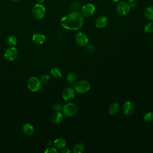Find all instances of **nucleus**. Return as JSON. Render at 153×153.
Returning <instances> with one entry per match:
<instances>
[{
  "label": "nucleus",
  "instance_id": "obj_25",
  "mask_svg": "<svg viewBox=\"0 0 153 153\" xmlns=\"http://www.w3.org/2000/svg\"><path fill=\"white\" fill-rule=\"evenodd\" d=\"M40 81L42 82V84H47L50 81V76L49 75L47 74H44L41 76Z\"/></svg>",
  "mask_w": 153,
  "mask_h": 153
},
{
  "label": "nucleus",
  "instance_id": "obj_34",
  "mask_svg": "<svg viewBox=\"0 0 153 153\" xmlns=\"http://www.w3.org/2000/svg\"><path fill=\"white\" fill-rule=\"evenodd\" d=\"M10 1H11L12 2H17V1H19L20 0H10Z\"/></svg>",
  "mask_w": 153,
  "mask_h": 153
},
{
  "label": "nucleus",
  "instance_id": "obj_1",
  "mask_svg": "<svg viewBox=\"0 0 153 153\" xmlns=\"http://www.w3.org/2000/svg\"><path fill=\"white\" fill-rule=\"evenodd\" d=\"M84 22V17L81 13L72 11L61 19L60 25L67 30H77L82 27Z\"/></svg>",
  "mask_w": 153,
  "mask_h": 153
},
{
  "label": "nucleus",
  "instance_id": "obj_17",
  "mask_svg": "<svg viewBox=\"0 0 153 153\" xmlns=\"http://www.w3.org/2000/svg\"><path fill=\"white\" fill-rule=\"evenodd\" d=\"M53 145L56 148L62 149L63 148L65 147L66 141L63 138H57L54 141Z\"/></svg>",
  "mask_w": 153,
  "mask_h": 153
},
{
  "label": "nucleus",
  "instance_id": "obj_8",
  "mask_svg": "<svg viewBox=\"0 0 153 153\" xmlns=\"http://www.w3.org/2000/svg\"><path fill=\"white\" fill-rule=\"evenodd\" d=\"M19 55L18 50L14 47H10L7 48L4 53V58L8 61H13L17 59Z\"/></svg>",
  "mask_w": 153,
  "mask_h": 153
},
{
  "label": "nucleus",
  "instance_id": "obj_12",
  "mask_svg": "<svg viewBox=\"0 0 153 153\" xmlns=\"http://www.w3.org/2000/svg\"><path fill=\"white\" fill-rule=\"evenodd\" d=\"M46 40V38L44 35L41 33H36L32 36L33 42L37 45L43 44Z\"/></svg>",
  "mask_w": 153,
  "mask_h": 153
},
{
  "label": "nucleus",
  "instance_id": "obj_29",
  "mask_svg": "<svg viewBox=\"0 0 153 153\" xmlns=\"http://www.w3.org/2000/svg\"><path fill=\"white\" fill-rule=\"evenodd\" d=\"M61 152L62 153H70L71 151H70V149L69 148L64 147V148H62V150L61 151Z\"/></svg>",
  "mask_w": 153,
  "mask_h": 153
},
{
  "label": "nucleus",
  "instance_id": "obj_32",
  "mask_svg": "<svg viewBox=\"0 0 153 153\" xmlns=\"http://www.w3.org/2000/svg\"><path fill=\"white\" fill-rule=\"evenodd\" d=\"M112 2H118L120 0H111Z\"/></svg>",
  "mask_w": 153,
  "mask_h": 153
},
{
  "label": "nucleus",
  "instance_id": "obj_11",
  "mask_svg": "<svg viewBox=\"0 0 153 153\" xmlns=\"http://www.w3.org/2000/svg\"><path fill=\"white\" fill-rule=\"evenodd\" d=\"M108 22V19L105 16H100L95 20V26L99 29L105 27Z\"/></svg>",
  "mask_w": 153,
  "mask_h": 153
},
{
  "label": "nucleus",
  "instance_id": "obj_3",
  "mask_svg": "<svg viewBox=\"0 0 153 153\" xmlns=\"http://www.w3.org/2000/svg\"><path fill=\"white\" fill-rule=\"evenodd\" d=\"M131 8V6L129 2L122 1L118 2L116 7L117 13L121 17L126 16L130 11Z\"/></svg>",
  "mask_w": 153,
  "mask_h": 153
},
{
  "label": "nucleus",
  "instance_id": "obj_15",
  "mask_svg": "<svg viewBox=\"0 0 153 153\" xmlns=\"http://www.w3.org/2000/svg\"><path fill=\"white\" fill-rule=\"evenodd\" d=\"M23 133L27 136H31L34 132V128L33 126L29 123H25L22 127Z\"/></svg>",
  "mask_w": 153,
  "mask_h": 153
},
{
  "label": "nucleus",
  "instance_id": "obj_18",
  "mask_svg": "<svg viewBox=\"0 0 153 153\" xmlns=\"http://www.w3.org/2000/svg\"><path fill=\"white\" fill-rule=\"evenodd\" d=\"M119 110H120V105L117 103H112L108 108V112L111 115H115L117 114Z\"/></svg>",
  "mask_w": 153,
  "mask_h": 153
},
{
  "label": "nucleus",
  "instance_id": "obj_9",
  "mask_svg": "<svg viewBox=\"0 0 153 153\" xmlns=\"http://www.w3.org/2000/svg\"><path fill=\"white\" fill-rule=\"evenodd\" d=\"M75 40L76 43L81 47L86 46L88 43V38L87 36L82 32L77 33L75 35Z\"/></svg>",
  "mask_w": 153,
  "mask_h": 153
},
{
  "label": "nucleus",
  "instance_id": "obj_23",
  "mask_svg": "<svg viewBox=\"0 0 153 153\" xmlns=\"http://www.w3.org/2000/svg\"><path fill=\"white\" fill-rule=\"evenodd\" d=\"M144 31L147 33H153V22H149L144 27Z\"/></svg>",
  "mask_w": 153,
  "mask_h": 153
},
{
  "label": "nucleus",
  "instance_id": "obj_4",
  "mask_svg": "<svg viewBox=\"0 0 153 153\" xmlns=\"http://www.w3.org/2000/svg\"><path fill=\"white\" fill-rule=\"evenodd\" d=\"M27 86L30 91L37 92L42 88V82L36 77L32 76L27 80Z\"/></svg>",
  "mask_w": 153,
  "mask_h": 153
},
{
  "label": "nucleus",
  "instance_id": "obj_31",
  "mask_svg": "<svg viewBox=\"0 0 153 153\" xmlns=\"http://www.w3.org/2000/svg\"><path fill=\"white\" fill-rule=\"evenodd\" d=\"M36 1H37V2H38L39 3H41H41H42V2H44V0H36Z\"/></svg>",
  "mask_w": 153,
  "mask_h": 153
},
{
  "label": "nucleus",
  "instance_id": "obj_2",
  "mask_svg": "<svg viewBox=\"0 0 153 153\" xmlns=\"http://www.w3.org/2000/svg\"><path fill=\"white\" fill-rule=\"evenodd\" d=\"M90 89V82L85 79L76 81L75 84V91L79 94H85Z\"/></svg>",
  "mask_w": 153,
  "mask_h": 153
},
{
  "label": "nucleus",
  "instance_id": "obj_19",
  "mask_svg": "<svg viewBox=\"0 0 153 153\" xmlns=\"http://www.w3.org/2000/svg\"><path fill=\"white\" fill-rule=\"evenodd\" d=\"M66 79L69 84H74L77 81V76L75 73L71 72L68 74L66 76Z\"/></svg>",
  "mask_w": 153,
  "mask_h": 153
},
{
  "label": "nucleus",
  "instance_id": "obj_33",
  "mask_svg": "<svg viewBox=\"0 0 153 153\" xmlns=\"http://www.w3.org/2000/svg\"><path fill=\"white\" fill-rule=\"evenodd\" d=\"M128 2H134L135 1V0H127Z\"/></svg>",
  "mask_w": 153,
  "mask_h": 153
},
{
  "label": "nucleus",
  "instance_id": "obj_30",
  "mask_svg": "<svg viewBox=\"0 0 153 153\" xmlns=\"http://www.w3.org/2000/svg\"><path fill=\"white\" fill-rule=\"evenodd\" d=\"M53 144V142H51V141H50V140H48V141L47 142V145H48V146H51Z\"/></svg>",
  "mask_w": 153,
  "mask_h": 153
},
{
  "label": "nucleus",
  "instance_id": "obj_10",
  "mask_svg": "<svg viewBox=\"0 0 153 153\" xmlns=\"http://www.w3.org/2000/svg\"><path fill=\"white\" fill-rule=\"evenodd\" d=\"M75 96V90L72 87H66L63 91L62 97L65 101H69L72 100L74 98Z\"/></svg>",
  "mask_w": 153,
  "mask_h": 153
},
{
  "label": "nucleus",
  "instance_id": "obj_28",
  "mask_svg": "<svg viewBox=\"0 0 153 153\" xmlns=\"http://www.w3.org/2000/svg\"><path fill=\"white\" fill-rule=\"evenodd\" d=\"M86 50L89 53H93L95 50V47L94 45L88 43V44L86 45Z\"/></svg>",
  "mask_w": 153,
  "mask_h": 153
},
{
  "label": "nucleus",
  "instance_id": "obj_6",
  "mask_svg": "<svg viewBox=\"0 0 153 153\" xmlns=\"http://www.w3.org/2000/svg\"><path fill=\"white\" fill-rule=\"evenodd\" d=\"M32 14L34 18L36 19H42L45 14V8L41 3L33 5L32 9Z\"/></svg>",
  "mask_w": 153,
  "mask_h": 153
},
{
  "label": "nucleus",
  "instance_id": "obj_27",
  "mask_svg": "<svg viewBox=\"0 0 153 153\" xmlns=\"http://www.w3.org/2000/svg\"><path fill=\"white\" fill-rule=\"evenodd\" d=\"M53 109L54 111H60L62 110V106L61 105V104L60 103H56L55 104H54L53 105Z\"/></svg>",
  "mask_w": 153,
  "mask_h": 153
},
{
  "label": "nucleus",
  "instance_id": "obj_5",
  "mask_svg": "<svg viewBox=\"0 0 153 153\" xmlns=\"http://www.w3.org/2000/svg\"><path fill=\"white\" fill-rule=\"evenodd\" d=\"M63 114L68 117L75 116L78 111V108L75 103H68L62 107Z\"/></svg>",
  "mask_w": 153,
  "mask_h": 153
},
{
  "label": "nucleus",
  "instance_id": "obj_20",
  "mask_svg": "<svg viewBox=\"0 0 153 153\" xmlns=\"http://www.w3.org/2000/svg\"><path fill=\"white\" fill-rule=\"evenodd\" d=\"M85 146L82 143H78L72 148V152L74 153H81L84 152Z\"/></svg>",
  "mask_w": 153,
  "mask_h": 153
},
{
  "label": "nucleus",
  "instance_id": "obj_24",
  "mask_svg": "<svg viewBox=\"0 0 153 153\" xmlns=\"http://www.w3.org/2000/svg\"><path fill=\"white\" fill-rule=\"evenodd\" d=\"M143 120L146 122H151L153 121V112H148L143 116Z\"/></svg>",
  "mask_w": 153,
  "mask_h": 153
},
{
  "label": "nucleus",
  "instance_id": "obj_21",
  "mask_svg": "<svg viewBox=\"0 0 153 153\" xmlns=\"http://www.w3.org/2000/svg\"><path fill=\"white\" fill-rule=\"evenodd\" d=\"M50 74L55 78H60L62 75L60 70L57 68H52L50 70Z\"/></svg>",
  "mask_w": 153,
  "mask_h": 153
},
{
  "label": "nucleus",
  "instance_id": "obj_26",
  "mask_svg": "<svg viewBox=\"0 0 153 153\" xmlns=\"http://www.w3.org/2000/svg\"><path fill=\"white\" fill-rule=\"evenodd\" d=\"M45 153H57V150L55 147L48 146L46 149L44 151Z\"/></svg>",
  "mask_w": 153,
  "mask_h": 153
},
{
  "label": "nucleus",
  "instance_id": "obj_13",
  "mask_svg": "<svg viewBox=\"0 0 153 153\" xmlns=\"http://www.w3.org/2000/svg\"><path fill=\"white\" fill-rule=\"evenodd\" d=\"M123 112L126 115H130L133 112L134 106L133 103L130 101H126L124 102L123 107Z\"/></svg>",
  "mask_w": 153,
  "mask_h": 153
},
{
  "label": "nucleus",
  "instance_id": "obj_16",
  "mask_svg": "<svg viewBox=\"0 0 153 153\" xmlns=\"http://www.w3.org/2000/svg\"><path fill=\"white\" fill-rule=\"evenodd\" d=\"M144 16L149 21L153 22V7L149 6L144 10Z\"/></svg>",
  "mask_w": 153,
  "mask_h": 153
},
{
  "label": "nucleus",
  "instance_id": "obj_22",
  "mask_svg": "<svg viewBox=\"0 0 153 153\" xmlns=\"http://www.w3.org/2000/svg\"><path fill=\"white\" fill-rule=\"evenodd\" d=\"M7 42L10 47H14L17 44V39L16 36L10 35L7 38Z\"/></svg>",
  "mask_w": 153,
  "mask_h": 153
},
{
  "label": "nucleus",
  "instance_id": "obj_14",
  "mask_svg": "<svg viewBox=\"0 0 153 153\" xmlns=\"http://www.w3.org/2000/svg\"><path fill=\"white\" fill-rule=\"evenodd\" d=\"M63 114L60 111H55L51 116V120L55 124H59L63 120Z\"/></svg>",
  "mask_w": 153,
  "mask_h": 153
},
{
  "label": "nucleus",
  "instance_id": "obj_7",
  "mask_svg": "<svg viewBox=\"0 0 153 153\" xmlns=\"http://www.w3.org/2000/svg\"><path fill=\"white\" fill-rule=\"evenodd\" d=\"M95 12H96L95 6L91 3L85 4L81 7V13L84 17H91L95 13Z\"/></svg>",
  "mask_w": 153,
  "mask_h": 153
}]
</instances>
